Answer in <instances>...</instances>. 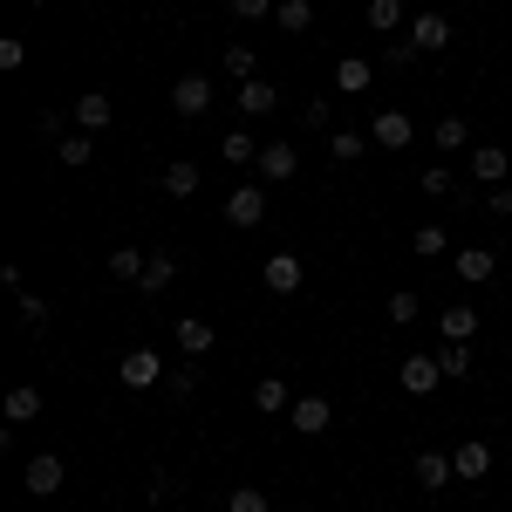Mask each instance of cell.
I'll return each instance as SVG.
<instances>
[{"mask_svg":"<svg viewBox=\"0 0 512 512\" xmlns=\"http://www.w3.org/2000/svg\"><path fill=\"white\" fill-rule=\"evenodd\" d=\"M369 144H376V151H410V144H417L410 110H376V117H369Z\"/></svg>","mask_w":512,"mask_h":512,"instance_id":"obj_1","label":"cell"},{"mask_svg":"<svg viewBox=\"0 0 512 512\" xmlns=\"http://www.w3.org/2000/svg\"><path fill=\"white\" fill-rule=\"evenodd\" d=\"M117 383H123V390H158V383H164V355L158 349H130L117 362Z\"/></svg>","mask_w":512,"mask_h":512,"instance_id":"obj_2","label":"cell"},{"mask_svg":"<svg viewBox=\"0 0 512 512\" xmlns=\"http://www.w3.org/2000/svg\"><path fill=\"white\" fill-rule=\"evenodd\" d=\"M260 219H267V185H233V198H226V226L253 233Z\"/></svg>","mask_w":512,"mask_h":512,"instance_id":"obj_3","label":"cell"},{"mask_svg":"<svg viewBox=\"0 0 512 512\" xmlns=\"http://www.w3.org/2000/svg\"><path fill=\"white\" fill-rule=\"evenodd\" d=\"M212 96H219V89H212L205 76H178V82H171V110H178L185 123L205 117V110H212Z\"/></svg>","mask_w":512,"mask_h":512,"instance_id":"obj_4","label":"cell"},{"mask_svg":"<svg viewBox=\"0 0 512 512\" xmlns=\"http://www.w3.org/2000/svg\"><path fill=\"white\" fill-rule=\"evenodd\" d=\"M233 103H239V117H246V123H253V117H274V110H280V89L267 76H253V82H239Z\"/></svg>","mask_w":512,"mask_h":512,"instance_id":"obj_5","label":"cell"},{"mask_svg":"<svg viewBox=\"0 0 512 512\" xmlns=\"http://www.w3.org/2000/svg\"><path fill=\"white\" fill-rule=\"evenodd\" d=\"M328 396H294V410H287V431H301V437H321L328 431Z\"/></svg>","mask_w":512,"mask_h":512,"instance_id":"obj_6","label":"cell"},{"mask_svg":"<svg viewBox=\"0 0 512 512\" xmlns=\"http://www.w3.org/2000/svg\"><path fill=\"white\" fill-rule=\"evenodd\" d=\"M451 274L465 280V287H485V280L499 274V253H492V246H465V253L451 260Z\"/></svg>","mask_w":512,"mask_h":512,"instance_id":"obj_7","label":"cell"},{"mask_svg":"<svg viewBox=\"0 0 512 512\" xmlns=\"http://www.w3.org/2000/svg\"><path fill=\"white\" fill-rule=\"evenodd\" d=\"M62 458H55V451H41V458H28V478H21V485H28V492H35V499H55V492H62Z\"/></svg>","mask_w":512,"mask_h":512,"instance_id":"obj_8","label":"cell"},{"mask_svg":"<svg viewBox=\"0 0 512 512\" xmlns=\"http://www.w3.org/2000/svg\"><path fill=\"white\" fill-rule=\"evenodd\" d=\"M396 383H403L410 396H431L437 383H444V369H437V355H410V362L396 369Z\"/></svg>","mask_w":512,"mask_h":512,"instance_id":"obj_9","label":"cell"},{"mask_svg":"<svg viewBox=\"0 0 512 512\" xmlns=\"http://www.w3.org/2000/svg\"><path fill=\"white\" fill-rule=\"evenodd\" d=\"M294 171H301V151L294 144H267L260 151V185H287Z\"/></svg>","mask_w":512,"mask_h":512,"instance_id":"obj_10","label":"cell"},{"mask_svg":"<svg viewBox=\"0 0 512 512\" xmlns=\"http://www.w3.org/2000/svg\"><path fill=\"white\" fill-rule=\"evenodd\" d=\"M212 342H219V328H212L205 315H178V349L192 355V362H198V355H212Z\"/></svg>","mask_w":512,"mask_h":512,"instance_id":"obj_11","label":"cell"},{"mask_svg":"<svg viewBox=\"0 0 512 512\" xmlns=\"http://www.w3.org/2000/svg\"><path fill=\"white\" fill-rule=\"evenodd\" d=\"M451 472L458 478H485L492 472V444H485V437H465V444L451 451Z\"/></svg>","mask_w":512,"mask_h":512,"instance_id":"obj_12","label":"cell"},{"mask_svg":"<svg viewBox=\"0 0 512 512\" xmlns=\"http://www.w3.org/2000/svg\"><path fill=\"white\" fill-rule=\"evenodd\" d=\"M260 280H267V294H294L301 287V260L294 253H274V260H260Z\"/></svg>","mask_w":512,"mask_h":512,"instance_id":"obj_13","label":"cell"},{"mask_svg":"<svg viewBox=\"0 0 512 512\" xmlns=\"http://www.w3.org/2000/svg\"><path fill=\"white\" fill-rule=\"evenodd\" d=\"M260 151H267V144H253V130H226V144H219V158L233 164V171H253Z\"/></svg>","mask_w":512,"mask_h":512,"instance_id":"obj_14","label":"cell"},{"mask_svg":"<svg viewBox=\"0 0 512 512\" xmlns=\"http://www.w3.org/2000/svg\"><path fill=\"white\" fill-rule=\"evenodd\" d=\"M444 41H451V21H444V14H431V7H424V14H417V21H410V48H444Z\"/></svg>","mask_w":512,"mask_h":512,"instance_id":"obj_15","label":"cell"},{"mask_svg":"<svg viewBox=\"0 0 512 512\" xmlns=\"http://www.w3.org/2000/svg\"><path fill=\"white\" fill-rule=\"evenodd\" d=\"M253 403H260V417H287V410H294V396H287L280 376H260V383H253Z\"/></svg>","mask_w":512,"mask_h":512,"instance_id":"obj_16","label":"cell"},{"mask_svg":"<svg viewBox=\"0 0 512 512\" xmlns=\"http://www.w3.org/2000/svg\"><path fill=\"white\" fill-rule=\"evenodd\" d=\"M506 171H512L506 151H492V144H478V151H472V178H478V185H506Z\"/></svg>","mask_w":512,"mask_h":512,"instance_id":"obj_17","label":"cell"},{"mask_svg":"<svg viewBox=\"0 0 512 512\" xmlns=\"http://www.w3.org/2000/svg\"><path fill=\"white\" fill-rule=\"evenodd\" d=\"M110 117H117L110 96H76V130H110Z\"/></svg>","mask_w":512,"mask_h":512,"instance_id":"obj_18","label":"cell"},{"mask_svg":"<svg viewBox=\"0 0 512 512\" xmlns=\"http://www.w3.org/2000/svg\"><path fill=\"white\" fill-rule=\"evenodd\" d=\"M158 185H164L171 198H192V192H198V164H192V158H171V164H164V178H158Z\"/></svg>","mask_w":512,"mask_h":512,"instance_id":"obj_19","label":"cell"},{"mask_svg":"<svg viewBox=\"0 0 512 512\" xmlns=\"http://www.w3.org/2000/svg\"><path fill=\"white\" fill-rule=\"evenodd\" d=\"M437 328H444V342H472V335H478V308H465V301H458V308H444V321H437Z\"/></svg>","mask_w":512,"mask_h":512,"instance_id":"obj_20","label":"cell"},{"mask_svg":"<svg viewBox=\"0 0 512 512\" xmlns=\"http://www.w3.org/2000/svg\"><path fill=\"white\" fill-rule=\"evenodd\" d=\"M35 417H41V390H35V383L7 390V424H35Z\"/></svg>","mask_w":512,"mask_h":512,"instance_id":"obj_21","label":"cell"},{"mask_svg":"<svg viewBox=\"0 0 512 512\" xmlns=\"http://www.w3.org/2000/svg\"><path fill=\"white\" fill-rule=\"evenodd\" d=\"M274 21L287 28V35H308V28H315V0H280Z\"/></svg>","mask_w":512,"mask_h":512,"instance_id":"obj_22","label":"cell"},{"mask_svg":"<svg viewBox=\"0 0 512 512\" xmlns=\"http://www.w3.org/2000/svg\"><path fill=\"white\" fill-rule=\"evenodd\" d=\"M103 267H110V280H144V267H151V253H137V246H117V253H110Z\"/></svg>","mask_w":512,"mask_h":512,"instance_id":"obj_23","label":"cell"},{"mask_svg":"<svg viewBox=\"0 0 512 512\" xmlns=\"http://www.w3.org/2000/svg\"><path fill=\"white\" fill-rule=\"evenodd\" d=\"M335 89H342V96H362V89H369V62H362V55H342V62H335Z\"/></svg>","mask_w":512,"mask_h":512,"instance_id":"obj_24","label":"cell"},{"mask_svg":"<svg viewBox=\"0 0 512 512\" xmlns=\"http://www.w3.org/2000/svg\"><path fill=\"white\" fill-rule=\"evenodd\" d=\"M437 369H444V383H465V376H472V342H444Z\"/></svg>","mask_w":512,"mask_h":512,"instance_id":"obj_25","label":"cell"},{"mask_svg":"<svg viewBox=\"0 0 512 512\" xmlns=\"http://www.w3.org/2000/svg\"><path fill=\"white\" fill-rule=\"evenodd\" d=\"M417 478H424V492H444V485H451V458H444V451H424V458H417Z\"/></svg>","mask_w":512,"mask_h":512,"instance_id":"obj_26","label":"cell"},{"mask_svg":"<svg viewBox=\"0 0 512 512\" xmlns=\"http://www.w3.org/2000/svg\"><path fill=\"white\" fill-rule=\"evenodd\" d=\"M431 144H437V151H465V144H472V123H465V117H437Z\"/></svg>","mask_w":512,"mask_h":512,"instance_id":"obj_27","label":"cell"},{"mask_svg":"<svg viewBox=\"0 0 512 512\" xmlns=\"http://www.w3.org/2000/svg\"><path fill=\"white\" fill-rule=\"evenodd\" d=\"M55 158L69 164V171H82V164L96 158V144H89V130H69V137H62V144H55Z\"/></svg>","mask_w":512,"mask_h":512,"instance_id":"obj_28","label":"cell"},{"mask_svg":"<svg viewBox=\"0 0 512 512\" xmlns=\"http://www.w3.org/2000/svg\"><path fill=\"white\" fill-rule=\"evenodd\" d=\"M171 280H178V260H171V253H151V267H144V280H137V287H144V294H164Z\"/></svg>","mask_w":512,"mask_h":512,"instance_id":"obj_29","label":"cell"},{"mask_svg":"<svg viewBox=\"0 0 512 512\" xmlns=\"http://www.w3.org/2000/svg\"><path fill=\"white\" fill-rule=\"evenodd\" d=\"M362 151H369V137H362V130H335V137H328V158H335V164H355Z\"/></svg>","mask_w":512,"mask_h":512,"instance_id":"obj_30","label":"cell"},{"mask_svg":"<svg viewBox=\"0 0 512 512\" xmlns=\"http://www.w3.org/2000/svg\"><path fill=\"white\" fill-rule=\"evenodd\" d=\"M226 76H233V82H253V76H260V55H253L246 41H233V48H226Z\"/></svg>","mask_w":512,"mask_h":512,"instance_id":"obj_31","label":"cell"},{"mask_svg":"<svg viewBox=\"0 0 512 512\" xmlns=\"http://www.w3.org/2000/svg\"><path fill=\"white\" fill-rule=\"evenodd\" d=\"M369 28L376 35H396L403 28V0H369Z\"/></svg>","mask_w":512,"mask_h":512,"instance_id":"obj_32","label":"cell"},{"mask_svg":"<svg viewBox=\"0 0 512 512\" xmlns=\"http://www.w3.org/2000/svg\"><path fill=\"white\" fill-rule=\"evenodd\" d=\"M226 512H274V499H267L260 485H233V499H226Z\"/></svg>","mask_w":512,"mask_h":512,"instance_id":"obj_33","label":"cell"},{"mask_svg":"<svg viewBox=\"0 0 512 512\" xmlns=\"http://www.w3.org/2000/svg\"><path fill=\"white\" fill-rule=\"evenodd\" d=\"M417 315H424V301H417L410 287H396V294H390V321H396V328H410Z\"/></svg>","mask_w":512,"mask_h":512,"instance_id":"obj_34","label":"cell"},{"mask_svg":"<svg viewBox=\"0 0 512 512\" xmlns=\"http://www.w3.org/2000/svg\"><path fill=\"white\" fill-rule=\"evenodd\" d=\"M417 260H437V253H451V239H444V226H417Z\"/></svg>","mask_w":512,"mask_h":512,"instance_id":"obj_35","label":"cell"},{"mask_svg":"<svg viewBox=\"0 0 512 512\" xmlns=\"http://www.w3.org/2000/svg\"><path fill=\"white\" fill-rule=\"evenodd\" d=\"M21 321H28V328H48V301H41V294H21Z\"/></svg>","mask_w":512,"mask_h":512,"instance_id":"obj_36","label":"cell"},{"mask_svg":"<svg viewBox=\"0 0 512 512\" xmlns=\"http://www.w3.org/2000/svg\"><path fill=\"white\" fill-rule=\"evenodd\" d=\"M21 62H28V48H21V35H0V69H7V76H14V69H21Z\"/></svg>","mask_w":512,"mask_h":512,"instance_id":"obj_37","label":"cell"},{"mask_svg":"<svg viewBox=\"0 0 512 512\" xmlns=\"http://www.w3.org/2000/svg\"><path fill=\"white\" fill-rule=\"evenodd\" d=\"M424 192H431V198L451 192V171H444V164H424Z\"/></svg>","mask_w":512,"mask_h":512,"instance_id":"obj_38","label":"cell"},{"mask_svg":"<svg viewBox=\"0 0 512 512\" xmlns=\"http://www.w3.org/2000/svg\"><path fill=\"white\" fill-rule=\"evenodd\" d=\"M233 14H239V21H267V14H274V0H233Z\"/></svg>","mask_w":512,"mask_h":512,"instance_id":"obj_39","label":"cell"},{"mask_svg":"<svg viewBox=\"0 0 512 512\" xmlns=\"http://www.w3.org/2000/svg\"><path fill=\"white\" fill-rule=\"evenodd\" d=\"M164 390H171V396H192L198 376H192V369H171V376H164Z\"/></svg>","mask_w":512,"mask_h":512,"instance_id":"obj_40","label":"cell"},{"mask_svg":"<svg viewBox=\"0 0 512 512\" xmlns=\"http://www.w3.org/2000/svg\"><path fill=\"white\" fill-rule=\"evenodd\" d=\"M485 212H492V219H512V192H506V185H492V198H485Z\"/></svg>","mask_w":512,"mask_h":512,"instance_id":"obj_41","label":"cell"},{"mask_svg":"<svg viewBox=\"0 0 512 512\" xmlns=\"http://www.w3.org/2000/svg\"><path fill=\"white\" fill-rule=\"evenodd\" d=\"M35 130L48 137V144H62V117H55V110H41V117H35Z\"/></svg>","mask_w":512,"mask_h":512,"instance_id":"obj_42","label":"cell"},{"mask_svg":"<svg viewBox=\"0 0 512 512\" xmlns=\"http://www.w3.org/2000/svg\"><path fill=\"white\" fill-rule=\"evenodd\" d=\"M301 117H308V130H328V96H315V103H308Z\"/></svg>","mask_w":512,"mask_h":512,"instance_id":"obj_43","label":"cell"},{"mask_svg":"<svg viewBox=\"0 0 512 512\" xmlns=\"http://www.w3.org/2000/svg\"><path fill=\"white\" fill-rule=\"evenodd\" d=\"M28 7H48V0H28Z\"/></svg>","mask_w":512,"mask_h":512,"instance_id":"obj_44","label":"cell"},{"mask_svg":"<svg viewBox=\"0 0 512 512\" xmlns=\"http://www.w3.org/2000/svg\"><path fill=\"white\" fill-rule=\"evenodd\" d=\"M376 512H396V506H376Z\"/></svg>","mask_w":512,"mask_h":512,"instance_id":"obj_45","label":"cell"},{"mask_svg":"<svg viewBox=\"0 0 512 512\" xmlns=\"http://www.w3.org/2000/svg\"><path fill=\"white\" fill-rule=\"evenodd\" d=\"M198 512H212V506H198Z\"/></svg>","mask_w":512,"mask_h":512,"instance_id":"obj_46","label":"cell"}]
</instances>
